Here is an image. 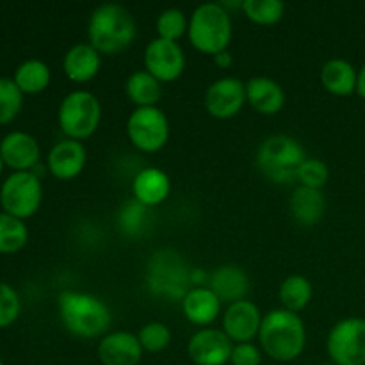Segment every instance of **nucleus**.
I'll return each mask as SVG.
<instances>
[{
	"mask_svg": "<svg viewBox=\"0 0 365 365\" xmlns=\"http://www.w3.org/2000/svg\"><path fill=\"white\" fill-rule=\"evenodd\" d=\"M57 312L64 330L77 339H102L110 331L113 312L91 292L68 289L57 296Z\"/></svg>",
	"mask_w": 365,
	"mask_h": 365,
	"instance_id": "nucleus-1",
	"label": "nucleus"
},
{
	"mask_svg": "<svg viewBox=\"0 0 365 365\" xmlns=\"http://www.w3.org/2000/svg\"><path fill=\"white\" fill-rule=\"evenodd\" d=\"M138 36V24L127 7L102 4L88 21V43L100 56H118L130 48Z\"/></svg>",
	"mask_w": 365,
	"mask_h": 365,
	"instance_id": "nucleus-2",
	"label": "nucleus"
},
{
	"mask_svg": "<svg viewBox=\"0 0 365 365\" xmlns=\"http://www.w3.org/2000/svg\"><path fill=\"white\" fill-rule=\"evenodd\" d=\"M257 339L262 353L271 360L280 364L294 362L305 351L307 328L299 314L280 307L264 316Z\"/></svg>",
	"mask_w": 365,
	"mask_h": 365,
	"instance_id": "nucleus-3",
	"label": "nucleus"
},
{
	"mask_svg": "<svg viewBox=\"0 0 365 365\" xmlns=\"http://www.w3.org/2000/svg\"><path fill=\"white\" fill-rule=\"evenodd\" d=\"M192 267L178 252L159 250L150 257L145 269L146 289L153 296L166 302H180L192 289Z\"/></svg>",
	"mask_w": 365,
	"mask_h": 365,
	"instance_id": "nucleus-4",
	"label": "nucleus"
},
{
	"mask_svg": "<svg viewBox=\"0 0 365 365\" xmlns=\"http://www.w3.org/2000/svg\"><path fill=\"white\" fill-rule=\"evenodd\" d=\"M234 36L232 16L225 4L207 2L196 7L189 16L187 39L195 50L214 57L228 50Z\"/></svg>",
	"mask_w": 365,
	"mask_h": 365,
	"instance_id": "nucleus-5",
	"label": "nucleus"
},
{
	"mask_svg": "<svg viewBox=\"0 0 365 365\" xmlns=\"http://www.w3.org/2000/svg\"><path fill=\"white\" fill-rule=\"evenodd\" d=\"M307 157L309 155L298 139L285 134H274L260 143L255 164L267 180L284 185L296 182L299 166Z\"/></svg>",
	"mask_w": 365,
	"mask_h": 365,
	"instance_id": "nucleus-6",
	"label": "nucleus"
},
{
	"mask_svg": "<svg viewBox=\"0 0 365 365\" xmlns=\"http://www.w3.org/2000/svg\"><path fill=\"white\" fill-rule=\"evenodd\" d=\"M102 121V103L86 89L68 93L57 109V123L66 139L86 141L91 138Z\"/></svg>",
	"mask_w": 365,
	"mask_h": 365,
	"instance_id": "nucleus-7",
	"label": "nucleus"
},
{
	"mask_svg": "<svg viewBox=\"0 0 365 365\" xmlns=\"http://www.w3.org/2000/svg\"><path fill=\"white\" fill-rule=\"evenodd\" d=\"M170 120L157 107H135L127 120V138L143 153H157L170 141Z\"/></svg>",
	"mask_w": 365,
	"mask_h": 365,
	"instance_id": "nucleus-8",
	"label": "nucleus"
},
{
	"mask_svg": "<svg viewBox=\"0 0 365 365\" xmlns=\"http://www.w3.org/2000/svg\"><path fill=\"white\" fill-rule=\"evenodd\" d=\"M43 202L41 178L32 171H13L0 187L4 212L25 221L34 216Z\"/></svg>",
	"mask_w": 365,
	"mask_h": 365,
	"instance_id": "nucleus-9",
	"label": "nucleus"
},
{
	"mask_svg": "<svg viewBox=\"0 0 365 365\" xmlns=\"http://www.w3.org/2000/svg\"><path fill=\"white\" fill-rule=\"evenodd\" d=\"M327 353L335 365H365V319L346 317L331 327Z\"/></svg>",
	"mask_w": 365,
	"mask_h": 365,
	"instance_id": "nucleus-10",
	"label": "nucleus"
},
{
	"mask_svg": "<svg viewBox=\"0 0 365 365\" xmlns=\"http://www.w3.org/2000/svg\"><path fill=\"white\" fill-rule=\"evenodd\" d=\"M145 70L160 84L178 81L185 71V53L180 43L152 39L145 48Z\"/></svg>",
	"mask_w": 365,
	"mask_h": 365,
	"instance_id": "nucleus-11",
	"label": "nucleus"
},
{
	"mask_svg": "<svg viewBox=\"0 0 365 365\" xmlns=\"http://www.w3.org/2000/svg\"><path fill=\"white\" fill-rule=\"evenodd\" d=\"M203 103L216 120H232L246 106V84L235 77L217 78L207 88Z\"/></svg>",
	"mask_w": 365,
	"mask_h": 365,
	"instance_id": "nucleus-12",
	"label": "nucleus"
},
{
	"mask_svg": "<svg viewBox=\"0 0 365 365\" xmlns=\"http://www.w3.org/2000/svg\"><path fill=\"white\" fill-rule=\"evenodd\" d=\"M232 349L234 342L217 328H200L187 342V355L195 365L230 364Z\"/></svg>",
	"mask_w": 365,
	"mask_h": 365,
	"instance_id": "nucleus-13",
	"label": "nucleus"
},
{
	"mask_svg": "<svg viewBox=\"0 0 365 365\" xmlns=\"http://www.w3.org/2000/svg\"><path fill=\"white\" fill-rule=\"evenodd\" d=\"M262 319L264 316L259 307L252 299H242V302L227 305V310L223 312L221 330L234 344L253 342L259 337Z\"/></svg>",
	"mask_w": 365,
	"mask_h": 365,
	"instance_id": "nucleus-14",
	"label": "nucleus"
},
{
	"mask_svg": "<svg viewBox=\"0 0 365 365\" xmlns=\"http://www.w3.org/2000/svg\"><path fill=\"white\" fill-rule=\"evenodd\" d=\"M88 164V150L84 143L63 139L50 148L46 157V170L57 180H73Z\"/></svg>",
	"mask_w": 365,
	"mask_h": 365,
	"instance_id": "nucleus-15",
	"label": "nucleus"
},
{
	"mask_svg": "<svg viewBox=\"0 0 365 365\" xmlns=\"http://www.w3.org/2000/svg\"><path fill=\"white\" fill-rule=\"evenodd\" d=\"M143 353L138 335L130 331H109L96 348L102 365H139Z\"/></svg>",
	"mask_w": 365,
	"mask_h": 365,
	"instance_id": "nucleus-16",
	"label": "nucleus"
},
{
	"mask_svg": "<svg viewBox=\"0 0 365 365\" xmlns=\"http://www.w3.org/2000/svg\"><path fill=\"white\" fill-rule=\"evenodd\" d=\"M4 164L14 171H32L41 159V148L34 135L27 132H9L0 141Z\"/></svg>",
	"mask_w": 365,
	"mask_h": 365,
	"instance_id": "nucleus-17",
	"label": "nucleus"
},
{
	"mask_svg": "<svg viewBox=\"0 0 365 365\" xmlns=\"http://www.w3.org/2000/svg\"><path fill=\"white\" fill-rule=\"evenodd\" d=\"M207 287L221 299V303L232 305V303L248 299L252 282H250L248 273L241 266L223 264V266L216 267L212 273H209Z\"/></svg>",
	"mask_w": 365,
	"mask_h": 365,
	"instance_id": "nucleus-18",
	"label": "nucleus"
},
{
	"mask_svg": "<svg viewBox=\"0 0 365 365\" xmlns=\"http://www.w3.org/2000/svg\"><path fill=\"white\" fill-rule=\"evenodd\" d=\"M170 192L171 180L160 168H143L132 180V198L150 209L163 205L170 198Z\"/></svg>",
	"mask_w": 365,
	"mask_h": 365,
	"instance_id": "nucleus-19",
	"label": "nucleus"
},
{
	"mask_svg": "<svg viewBox=\"0 0 365 365\" xmlns=\"http://www.w3.org/2000/svg\"><path fill=\"white\" fill-rule=\"evenodd\" d=\"M180 305L185 319L198 328H209L223 314V303L207 285L192 287Z\"/></svg>",
	"mask_w": 365,
	"mask_h": 365,
	"instance_id": "nucleus-20",
	"label": "nucleus"
},
{
	"mask_svg": "<svg viewBox=\"0 0 365 365\" xmlns=\"http://www.w3.org/2000/svg\"><path fill=\"white\" fill-rule=\"evenodd\" d=\"M102 56L89 43H75L63 57V71L73 84H86L98 75Z\"/></svg>",
	"mask_w": 365,
	"mask_h": 365,
	"instance_id": "nucleus-21",
	"label": "nucleus"
},
{
	"mask_svg": "<svg viewBox=\"0 0 365 365\" xmlns=\"http://www.w3.org/2000/svg\"><path fill=\"white\" fill-rule=\"evenodd\" d=\"M246 103L262 116H274L285 106V91L269 77H253L246 82Z\"/></svg>",
	"mask_w": 365,
	"mask_h": 365,
	"instance_id": "nucleus-22",
	"label": "nucleus"
},
{
	"mask_svg": "<svg viewBox=\"0 0 365 365\" xmlns=\"http://www.w3.org/2000/svg\"><path fill=\"white\" fill-rule=\"evenodd\" d=\"M292 220L302 227H316L327 212V196L323 191L298 185L289 202Z\"/></svg>",
	"mask_w": 365,
	"mask_h": 365,
	"instance_id": "nucleus-23",
	"label": "nucleus"
},
{
	"mask_svg": "<svg viewBox=\"0 0 365 365\" xmlns=\"http://www.w3.org/2000/svg\"><path fill=\"white\" fill-rule=\"evenodd\" d=\"M319 78L324 91H328L330 95L349 96L356 93L359 70H355L349 61L342 59V57H334L323 64Z\"/></svg>",
	"mask_w": 365,
	"mask_h": 365,
	"instance_id": "nucleus-24",
	"label": "nucleus"
},
{
	"mask_svg": "<svg viewBox=\"0 0 365 365\" xmlns=\"http://www.w3.org/2000/svg\"><path fill=\"white\" fill-rule=\"evenodd\" d=\"M125 95L135 107H157L163 98V84L146 70H138L125 81Z\"/></svg>",
	"mask_w": 365,
	"mask_h": 365,
	"instance_id": "nucleus-25",
	"label": "nucleus"
},
{
	"mask_svg": "<svg viewBox=\"0 0 365 365\" xmlns=\"http://www.w3.org/2000/svg\"><path fill=\"white\" fill-rule=\"evenodd\" d=\"M314 298L312 282L302 274H291L278 287V299L282 309L299 314L310 305Z\"/></svg>",
	"mask_w": 365,
	"mask_h": 365,
	"instance_id": "nucleus-26",
	"label": "nucleus"
},
{
	"mask_svg": "<svg viewBox=\"0 0 365 365\" xmlns=\"http://www.w3.org/2000/svg\"><path fill=\"white\" fill-rule=\"evenodd\" d=\"M116 223L121 234L127 235V237L145 235L152 225V209L139 203L138 200L130 198L118 210Z\"/></svg>",
	"mask_w": 365,
	"mask_h": 365,
	"instance_id": "nucleus-27",
	"label": "nucleus"
},
{
	"mask_svg": "<svg viewBox=\"0 0 365 365\" xmlns=\"http://www.w3.org/2000/svg\"><path fill=\"white\" fill-rule=\"evenodd\" d=\"M13 81L24 95L25 93L27 95H38V93H43L50 86L52 71H50L48 64L43 63V61L29 59L24 61L16 68Z\"/></svg>",
	"mask_w": 365,
	"mask_h": 365,
	"instance_id": "nucleus-28",
	"label": "nucleus"
},
{
	"mask_svg": "<svg viewBox=\"0 0 365 365\" xmlns=\"http://www.w3.org/2000/svg\"><path fill=\"white\" fill-rule=\"evenodd\" d=\"M29 228L25 221L0 212V253H16L27 245Z\"/></svg>",
	"mask_w": 365,
	"mask_h": 365,
	"instance_id": "nucleus-29",
	"label": "nucleus"
},
{
	"mask_svg": "<svg viewBox=\"0 0 365 365\" xmlns=\"http://www.w3.org/2000/svg\"><path fill=\"white\" fill-rule=\"evenodd\" d=\"M241 9L252 24L260 27L277 25L285 14V6L278 0H245L241 2Z\"/></svg>",
	"mask_w": 365,
	"mask_h": 365,
	"instance_id": "nucleus-30",
	"label": "nucleus"
},
{
	"mask_svg": "<svg viewBox=\"0 0 365 365\" xmlns=\"http://www.w3.org/2000/svg\"><path fill=\"white\" fill-rule=\"evenodd\" d=\"M157 38L168 39V41L178 43L184 36H187L189 31V18L178 7H168L160 11V14L155 20Z\"/></svg>",
	"mask_w": 365,
	"mask_h": 365,
	"instance_id": "nucleus-31",
	"label": "nucleus"
},
{
	"mask_svg": "<svg viewBox=\"0 0 365 365\" xmlns=\"http://www.w3.org/2000/svg\"><path fill=\"white\" fill-rule=\"evenodd\" d=\"M24 107V93L13 78H0V125H7L20 114Z\"/></svg>",
	"mask_w": 365,
	"mask_h": 365,
	"instance_id": "nucleus-32",
	"label": "nucleus"
},
{
	"mask_svg": "<svg viewBox=\"0 0 365 365\" xmlns=\"http://www.w3.org/2000/svg\"><path fill=\"white\" fill-rule=\"evenodd\" d=\"M328 180H330V168L324 160L317 159V157H307L299 166L298 177H296V182H299V185L317 189V191H323Z\"/></svg>",
	"mask_w": 365,
	"mask_h": 365,
	"instance_id": "nucleus-33",
	"label": "nucleus"
},
{
	"mask_svg": "<svg viewBox=\"0 0 365 365\" xmlns=\"http://www.w3.org/2000/svg\"><path fill=\"white\" fill-rule=\"evenodd\" d=\"M138 339L141 342L143 351L148 353H160L171 344V331L160 321H152V323H146L145 327H141V330L138 331Z\"/></svg>",
	"mask_w": 365,
	"mask_h": 365,
	"instance_id": "nucleus-34",
	"label": "nucleus"
},
{
	"mask_svg": "<svg viewBox=\"0 0 365 365\" xmlns=\"http://www.w3.org/2000/svg\"><path fill=\"white\" fill-rule=\"evenodd\" d=\"M21 299L6 282H0V330L11 327L20 317Z\"/></svg>",
	"mask_w": 365,
	"mask_h": 365,
	"instance_id": "nucleus-35",
	"label": "nucleus"
},
{
	"mask_svg": "<svg viewBox=\"0 0 365 365\" xmlns=\"http://www.w3.org/2000/svg\"><path fill=\"white\" fill-rule=\"evenodd\" d=\"M232 365H260L262 364V349L253 342L234 344L230 356Z\"/></svg>",
	"mask_w": 365,
	"mask_h": 365,
	"instance_id": "nucleus-36",
	"label": "nucleus"
},
{
	"mask_svg": "<svg viewBox=\"0 0 365 365\" xmlns=\"http://www.w3.org/2000/svg\"><path fill=\"white\" fill-rule=\"evenodd\" d=\"M212 59H214V64H216L217 68H221V70H228V68L232 66V63H234V57H232V53L228 52V50L216 53Z\"/></svg>",
	"mask_w": 365,
	"mask_h": 365,
	"instance_id": "nucleus-37",
	"label": "nucleus"
},
{
	"mask_svg": "<svg viewBox=\"0 0 365 365\" xmlns=\"http://www.w3.org/2000/svg\"><path fill=\"white\" fill-rule=\"evenodd\" d=\"M356 93L362 100H365V63L359 70V82H356Z\"/></svg>",
	"mask_w": 365,
	"mask_h": 365,
	"instance_id": "nucleus-38",
	"label": "nucleus"
},
{
	"mask_svg": "<svg viewBox=\"0 0 365 365\" xmlns=\"http://www.w3.org/2000/svg\"><path fill=\"white\" fill-rule=\"evenodd\" d=\"M4 166H6V164H4V160H2V155H0V175H2V170H4Z\"/></svg>",
	"mask_w": 365,
	"mask_h": 365,
	"instance_id": "nucleus-39",
	"label": "nucleus"
},
{
	"mask_svg": "<svg viewBox=\"0 0 365 365\" xmlns=\"http://www.w3.org/2000/svg\"><path fill=\"white\" fill-rule=\"evenodd\" d=\"M321 365H335L334 362H328V364H321Z\"/></svg>",
	"mask_w": 365,
	"mask_h": 365,
	"instance_id": "nucleus-40",
	"label": "nucleus"
},
{
	"mask_svg": "<svg viewBox=\"0 0 365 365\" xmlns=\"http://www.w3.org/2000/svg\"><path fill=\"white\" fill-rule=\"evenodd\" d=\"M0 365H6V364H4V362H2V360H0Z\"/></svg>",
	"mask_w": 365,
	"mask_h": 365,
	"instance_id": "nucleus-41",
	"label": "nucleus"
}]
</instances>
